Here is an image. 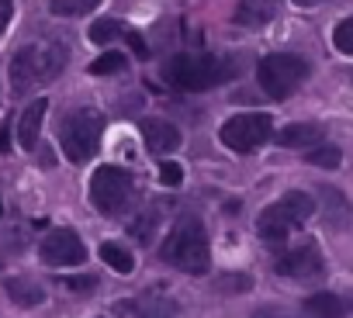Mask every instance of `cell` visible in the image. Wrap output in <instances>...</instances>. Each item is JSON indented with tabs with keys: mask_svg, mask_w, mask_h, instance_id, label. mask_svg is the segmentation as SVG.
Listing matches in <instances>:
<instances>
[{
	"mask_svg": "<svg viewBox=\"0 0 353 318\" xmlns=\"http://www.w3.org/2000/svg\"><path fill=\"white\" fill-rule=\"evenodd\" d=\"M163 259L184 273H208L212 249H208V235H205V225L198 215L176 218V225L163 239Z\"/></svg>",
	"mask_w": 353,
	"mask_h": 318,
	"instance_id": "6da1fadb",
	"label": "cell"
},
{
	"mask_svg": "<svg viewBox=\"0 0 353 318\" xmlns=\"http://www.w3.org/2000/svg\"><path fill=\"white\" fill-rule=\"evenodd\" d=\"M66 66V49L59 42H32L14 52L11 59V87L18 94H28L42 83H52Z\"/></svg>",
	"mask_w": 353,
	"mask_h": 318,
	"instance_id": "7a4b0ae2",
	"label": "cell"
},
{
	"mask_svg": "<svg viewBox=\"0 0 353 318\" xmlns=\"http://www.w3.org/2000/svg\"><path fill=\"white\" fill-rule=\"evenodd\" d=\"M101 131H104V118L97 111H90V107H80V111H73V114L63 118L59 145H63L70 163H87V159L97 152Z\"/></svg>",
	"mask_w": 353,
	"mask_h": 318,
	"instance_id": "3957f363",
	"label": "cell"
},
{
	"mask_svg": "<svg viewBox=\"0 0 353 318\" xmlns=\"http://www.w3.org/2000/svg\"><path fill=\"white\" fill-rule=\"evenodd\" d=\"M305 76H308V63L301 56H291V52H274V56L260 59V70H256L263 94L274 100H288L305 83Z\"/></svg>",
	"mask_w": 353,
	"mask_h": 318,
	"instance_id": "277c9868",
	"label": "cell"
},
{
	"mask_svg": "<svg viewBox=\"0 0 353 318\" xmlns=\"http://www.w3.org/2000/svg\"><path fill=\"white\" fill-rule=\"evenodd\" d=\"M229 73L222 70V59L215 56H191V52H181L166 63V80L176 87V90H208L215 83H222Z\"/></svg>",
	"mask_w": 353,
	"mask_h": 318,
	"instance_id": "5b68a950",
	"label": "cell"
},
{
	"mask_svg": "<svg viewBox=\"0 0 353 318\" xmlns=\"http://www.w3.org/2000/svg\"><path fill=\"white\" fill-rule=\"evenodd\" d=\"M132 198V177L121 167H97L90 177V201L101 215H118Z\"/></svg>",
	"mask_w": 353,
	"mask_h": 318,
	"instance_id": "8992f818",
	"label": "cell"
},
{
	"mask_svg": "<svg viewBox=\"0 0 353 318\" xmlns=\"http://www.w3.org/2000/svg\"><path fill=\"white\" fill-rule=\"evenodd\" d=\"M274 135V121L270 114L263 111H253V114H232L225 125H222V142L236 152H253L256 145H263L267 138Z\"/></svg>",
	"mask_w": 353,
	"mask_h": 318,
	"instance_id": "52a82bcc",
	"label": "cell"
},
{
	"mask_svg": "<svg viewBox=\"0 0 353 318\" xmlns=\"http://www.w3.org/2000/svg\"><path fill=\"white\" fill-rule=\"evenodd\" d=\"M39 256H42V263H49V266H77V263H83L87 249H83V242H80L77 232L56 229V232H49V235L42 239Z\"/></svg>",
	"mask_w": 353,
	"mask_h": 318,
	"instance_id": "ba28073f",
	"label": "cell"
},
{
	"mask_svg": "<svg viewBox=\"0 0 353 318\" xmlns=\"http://www.w3.org/2000/svg\"><path fill=\"white\" fill-rule=\"evenodd\" d=\"M274 266H277V273L294 277V280H312V277H319V273L325 270L322 253H319V246H315V242H301V246H294V249L281 253Z\"/></svg>",
	"mask_w": 353,
	"mask_h": 318,
	"instance_id": "9c48e42d",
	"label": "cell"
},
{
	"mask_svg": "<svg viewBox=\"0 0 353 318\" xmlns=\"http://www.w3.org/2000/svg\"><path fill=\"white\" fill-rule=\"evenodd\" d=\"M142 138H145L149 152H156V156L181 149V131H176V125H170L163 118H145L142 121Z\"/></svg>",
	"mask_w": 353,
	"mask_h": 318,
	"instance_id": "30bf717a",
	"label": "cell"
},
{
	"mask_svg": "<svg viewBox=\"0 0 353 318\" xmlns=\"http://www.w3.org/2000/svg\"><path fill=\"white\" fill-rule=\"evenodd\" d=\"M322 138H325V128L315 125V121H294V125H284V128L274 135V142L284 145V149H312V145H319Z\"/></svg>",
	"mask_w": 353,
	"mask_h": 318,
	"instance_id": "8fae6325",
	"label": "cell"
},
{
	"mask_svg": "<svg viewBox=\"0 0 353 318\" xmlns=\"http://www.w3.org/2000/svg\"><path fill=\"white\" fill-rule=\"evenodd\" d=\"M46 111H49V100H46V97H35V100L25 107V114L18 118V142H21L25 149H35V145H39V131H42Z\"/></svg>",
	"mask_w": 353,
	"mask_h": 318,
	"instance_id": "7c38bea8",
	"label": "cell"
},
{
	"mask_svg": "<svg viewBox=\"0 0 353 318\" xmlns=\"http://www.w3.org/2000/svg\"><path fill=\"white\" fill-rule=\"evenodd\" d=\"M319 198H322V204H325V225H329V229H350V218H353L350 201H346L336 187H329V184L319 187Z\"/></svg>",
	"mask_w": 353,
	"mask_h": 318,
	"instance_id": "4fadbf2b",
	"label": "cell"
},
{
	"mask_svg": "<svg viewBox=\"0 0 353 318\" xmlns=\"http://www.w3.org/2000/svg\"><path fill=\"white\" fill-rule=\"evenodd\" d=\"M291 218H288V211L281 208V204H270L263 215H260V222H256V229H260V239L263 242H284L288 239V232H291Z\"/></svg>",
	"mask_w": 353,
	"mask_h": 318,
	"instance_id": "5bb4252c",
	"label": "cell"
},
{
	"mask_svg": "<svg viewBox=\"0 0 353 318\" xmlns=\"http://www.w3.org/2000/svg\"><path fill=\"white\" fill-rule=\"evenodd\" d=\"M305 315L308 318H346V301L339 294L322 290V294H312L305 301Z\"/></svg>",
	"mask_w": 353,
	"mask_h": 318,
	"instance_id": "9a60e30c",
	"label": "cell"
},
{
	"mask_svg": "<svg viewBox=\"0 0 353 318\" xmlns=\"http://www.w3.org/2000/svg\"><path fill=\"white\" fill-rule=\"evenodd\" d=\"M8 297L14 304H21V308H35V304L46 301V290L35 280H28V277H11L8 280Z\"/></svg>",
	"mask_w": 353,
	"mask_h": 318,
	"instance_id": "2e32d148",
	"label": "cell"
},
{
	"mask_svg": "<svg viewBox=\"0 0 353 318\" xmlns=\"http://www.w3.org/2000/svg\"><path fill=\"white\" fill-rule=\"evenodd\" d=\"M277 204L288 211V218H291L294 225H301V222H308V218L315 215V201H312V194H305V191H288Z\"/></svg>",
	"mask_w": 353,
	"mask_h": 318,
	"instance_id": "e0dca14e",
	"label": "cell"
},
{
	"mask_svg": "<svg viewBox=\"0 0 353 318\" xmlns=\"http://www.w3.org/2000/svg\"><path fill=\"white\" fill-rule=\"evenodd\" d=\"M274 18V11H270V4L267 0H243V4L236 8V25H250V28H256V25H267Z\"/></svg>",
	"mask_w": 353,
	"mask_h": 318,
	"instance_id": "ac0fdd59",
	"label": "cell"
},
{
	"mask_svg": "<svg viewBox=\"0 0 353 318\" xmlns=\"http://www.w3.org/2000/svg\"><path fill=\"white\" fill-rule=\"evenodd\" d=\"M101 259H104L114 273H132V270H135L132 253H128L125 246H118V242H104V246H101Z\"/></svg>",
	"mask_w": 353,
	"mask_h": 318,
	"instance_id": "d6986e66",
	"label": "cell"
},
{
	"mask_svg": "<svg viewBox=\"0 0 353 318\" xmlns=\"http://www.w3.org/2000/svg\"><path fill=\"white\" fill-rule=\"evenodd\" d=\"M305 159L312 167H322V170H336L339 163H343V152L336 149V145H312V152H305Z\"/></svg>",
	"mask_w": 353,
	"mask_h": 318,
	"instance_id": "ffe728a7",
	"label": "cell"
},
{
	"mask_svg": "<svg viewBox=\"0 0 353 318\" xmlns=\"http://www.w3.org/2000/svg\"><path fill=\"white\" fill-rule=\"evenodd\" d=\"M97 4H101V0H52L49 11L56 18H80V14H90Z\"/></svg>",
	"mask_w": 353,
	"mask_h": 318,
	"instance_id": "44dd1931",
	"label": "cell"
},
{
	"mask_svg": "<svg viewBox=\"0 0 353 318\" xmlns=\"http://www.w3.org/2000/svg\"><path fill=\"white\" fill-rule=\"evenodd\" d=\"M118 35H121V21H118V18H101V21L90 25V42H94V45H108V42H114Z\"/></svg>",
	"mask_w": 353,
	"mask_h": 318,
	"instance_id": "7402d4cb",
	"label": "cell"
},
{
	"mask_svg": "<svg viewBox=\"0 0 353 318\" xmlns=\"http://www.w3.org/2000/svg\"><path fill=\"white\" fill-rule=\"evenodd\" d=\"M125 66H128V59H125L121 52H104L101 59L90 63V73H94V76H114V73H121Z\"/></svg>",
	"mask_w": 353,
	"mask_h": 318,
	"instance_id": "603a6c76",
	"label": "cell"
},
{
	"mask_svg": "<svg viewBox=\"0 0 353 318\" xmlns=\"http://www.w3.org/2000/svg\"><path fill=\"white\" fill-rule=\"evenodd\" d=\"M132 235H135L142 246H149L152 235H156V211H145L142 218H135V222H132Z\"/></svg>",
	"mask_w": 353,
	"mask_h": 318,
	"instance_id": "cb8c5ba5",
	"label": "cell"
},
{
	"mask_svg": "<svg viewBox=\"0 0 353 318\" xmlns=\"http://www.w3.org/2000/svg\"><path fill=\"white\" fill-rule=\"evenodd\" d=\"M332 42H336V49H339L343 56H353V18H346V21L336 25Z\"/></svg>",
	"mask_w": 353,
	"mask_h": 318,
	"instance_id": "d4e9b609",
	"label": "cell"
},
{
	"mask_svg": "<svg viewBox=\"0 0 353 318\" xmlns=\"http://www.w3.org/2000/svg\"><path fill=\"white\" fill-rule=\"evenodd\" d=\"M181 180H184L181 163H170V159H163V163H159V184H163V187H181Z\"/></svg>",
	"mask_w": 353,
	"mask_h": 318,
	"instance_id": "484cf974",
	"label": "cell"
},
{
	"mask_svg": "<svg viewBox=\"0 0 353 318\" xmlns=\"http://www.w3.org/2000/svg\"><path fill=\"white\" fill-rule=\"evenodd\" d=\"M63 287H70L73 294H90L97 287V277H63Z\"/></svg>",
	"mask_w": 353,
	"mask_h": 318,
	"instance_id": "4316f807",
	"label": "cell"
},
{
	"mask_svg": "<svg viewBox=\"0 0 353 318\" xmlns=\"http://www.w3.org/2000/svg\"><path fill=\"white\" fill-rule=\"evenodd\" d=\"M253 280L250 277H219V287L222 290H229V294H236V290H246Z\"/></svg>",
	"mask_w": 353,
	"mask_h": 318,
	"instance_id": "83f0119b",
	"label": "cell"
},
{
	"mask_svg": "<svg viewBox=\"0 0 353 318\" xmlns=\"http://www.w3.org/2000/svg\"><path fill=\"white\" fill-rule=\"evenodd\" d=\"M253 318H298V315L284 311V308H260V311H253Z\"/></svg>",
	"mask_w": 353,
	"mask_h": 318,
	"instance_id": "f1b7e54d",
	"label": "cell"
},
{
	"mask_svg": "<svg viewBox=\"0 0 353 318\" xmlns=\"http://www.w3.org/2000/svg\"><path fill=\"white\" fill-rule=\"evenodd\" d=\"M11 18H14V4L11 0H0V32L11 25Z\"/></svg>",
	"mask_w": 353,
	"mask_h": 318,
	"instance_id": "f546056e",
	"label": "cell"
},
{
	"mask_svg": "<svg viewBox=\"0 0 353 318\" xmlns=\"http://www.w3.org/2000/svg\"><path fill=\"white\" fill-rule=\"evenodd\" d=\"M11 149V125H0V152Z\"/></svg>",
	"mask_w": 353,
	"mask_h": 318,
	"instance_id": "4dcf8cb0",
	"label": "cell"
},
{
	"mask_svg": "<svg viewBox=\"0 0 353 318\" xmlns=\"http://www.w3.org/2000/svg\"><path fill=\"white\" fill-rule=\"evenodd\" d=\"M128 42H132V49H135V52H139V56H145V52H149V49H145V42H142V39H139V35H135V32H132V35H128Z\"/></svg>",
	"mask_w": 353,
	"mask_h": 318,
	"instance_id": "1f68e13d",
	"label": "cell"
},
{
	"mask_svg": "<svg viewBox=\"0 0 353 318\" xmlns=\"http://www.w3.org/2000/svg\"><path fill=\"white\" fill-rule=\"evenodd\" d=\"M298 8H315V4H322V0H294Z\"/></svg>",
	"mask_w": 353,
	"mask_h": 318,
	"instance_id": "d6a6232c",
	"label": "cell"
},
{
	"mask_svg": "<svg viewBox=\"0 0 353 318\" xmlns=\"http://www.w3.org/2000/svg\"><path fill=\"white\" fill-rule=\"evenodd\" d=\"M0 211H4V204H0Z\"/></svg>",
	"mask_w": 353,
	"mask_h": 318,
	"instance_id": "836d02e7",
	"label": "cell"
}]
</instances>
